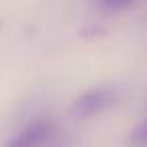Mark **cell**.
Returning <instances> with one entry per match:
<instances>
[{"instance_id": "6da1fadb", "label": "cell", "mask_w": 147, "mask_h": 147, "mask_svg": "<svg viewBox=\"0 0 147 147\" xmlns=\"http://www.w3.org/2000/svg\"><path fill=\"white\" fill-rule=\"evenodd\" d=\"M115 103V93L111 89H91V91H85L83 95H79L73 105H71V115L77 119V121H83V119H91L99 113H103L105 109H109L111 105Z\"/></svg>"}, {"instance_id": "277c9868", "label": "cell", "mask_w": 147, "mask_h": 147, "mask_svg": "<svg viewBox=\"0 0 147 147\" xmlns=\"http://www.w3.org/2000/svg\"><path fill=\"white\" fill-rule=\"evenodd\" d=\"M135 0H99V4L105 8V10H111V12H119V10H125L129 8Z\"/></svg>"}, {"instance_id": "7a4b0ae2", "label": "cell", "mask_w": 147, "mask_h": 147, "mask_svg": "<svg viewBox=\"0 0 147 147\" xmlns=\"http://www.w3.org/2000/svg\"><path fill=\"white\" fill-rule=\"evenodd\" d=\"M53 129L55 127H53L51 121L36 119L28 127H24L16 137H12L6 147H40V145L47 143V139H51Z\"/></svg>"}, {"instance_id": "3957f363", "label": "cell", "mask_w": 147, "mask_h": 147, "mask_svg": "<svg viewBox=\"0 0 147 147\" xmlns=\"http://www.w3.org/2000/svg\"><path fill=\"white\" fill-rule=\"evenodd\" d=\"M127 147H147V119L141 121L127 137Z\"/></svg>"}]
</instances>
